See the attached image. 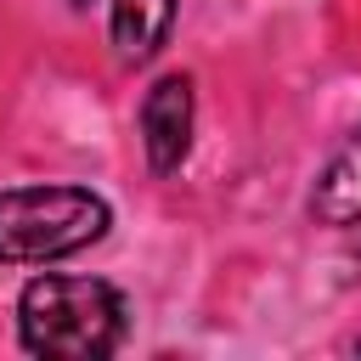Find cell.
<instances>
[{
  "label": "cell",
  "instance_id": "7",
  "mask_svg": "<svg viewBox=\"0 0 361 361\" xmlns=\"http://www.w3.org/2000/svg\"><path fill=\"white\" fill-rule=\"evenodd\" d=\"M355 350H361V344H355Z\"/></svg>",
  "mask_w": 361,
  "mask_h": 361
},
{
  "label": "cell",
  "instance_id": "6",
  "mask_svg": "<svg viewBox=\"0 0 361 361\" xmlns=\"http://www.w3.org/2000/svg\"><path fill=\"white\" fill-rule=\"evenodd\" d=\"M68 6H85V0H68Z\"/></svg>",
  "mask_w": 361,
  "mask_h": 361
},
{
  "label": "cell",
  "instance_id": "2",
  "mask_svg": "<svg viewBox=\"0 0 361 361\" xmlns=\"http://www.w3.org/2000/svg\"><path fill=\"white\" fill-rule=\"evenodd\" d=\"M113 209L85 186H11L0 192V265H45L90 248Z\"/></svg>",
  "mask_w": 361,
  "mask_h": 361
},
{
  "label": "cell",
  "instance_id": "1",
  "mask_svg": "<svg viewBox=\"0 0 361 361\" xmlns=\"http://www.w3.org/2000/svg\"><path fill=\"white\" fill-rule=\"evenodd\" d=\"M124 293L102 276H34L17 299V338L45 361H102L124 344Z\"/></svg>",
  "mask_w": 361,
  "mask_h": 361
},
{
  "label": "cell",
  "instance_id": "4",
  "mask_svg": "<svg viewBox=\"0 0 361 361\" xmlns=\"http://www.w3.org/2000/svg\"><path fill=\"white\" fill-rule=\"evenodd\" d=\"M310 214L322 226H355L361 220V130L338 147V158L322 169L316 192H310Z\"/></svg>",
  "mask_w": 361,
  "mask_h": 361
},
{
  "label": "cell",
  "instance_id": "3",
  "mask_svg": "<svg viewBox=\"0 0 361 361\" xmlns=\"http://www.w3.org/2000/svg\"><path fill=\"white\" fill-rule=\"evenodd\" d=\"M141 147H147L152 175L180 169V158L192 147V79L186 73H164L147 90V102H141Z\"/></svg>",
  "mask_w": 361,
  "mask_h": 361
},
{
  "label": "cell",
  "instance_id": "5",
  "mask_svg": "<svg viewBox=\"0 0 361 361\" xmlns=\"http://www.w3.org/2000/svg\"><path fill=\"white\" fill-rule=\"evenodd\" d=\"M175 23V0H113V45L124 62H147Z\"/></svg>",
  "mask_w": 361,
  "mask_h": 361
}]
</instances>
